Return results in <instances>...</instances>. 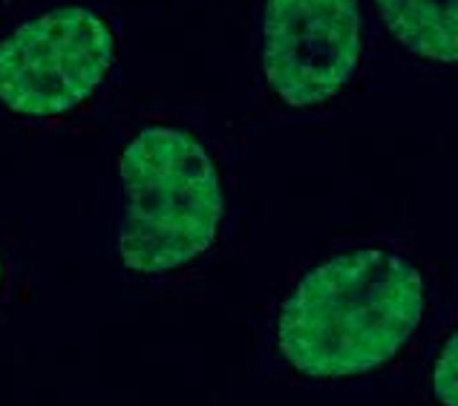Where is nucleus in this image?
<instances>
[{"label": "nucleus", "mask_w": 458, "mask_h": 406, "mask_svg": "<svg viewBox=\"0 0 458 406\" xmlns=\"http://www.w3.org/2000/svg\"><path fill=\"white\" fill-rule=\"evenodd\" d=\"M424 311L421 271L395 251L360 248L297 283L280 309L277 346L306 377L363 375L407 346Z\"/></svg>", "instance_id": "nucleus-1"}, {"label": "nucleus", "mask_w": 458, "mask_h": 406, "mask_svg": "<svg viewBox=\"0 0 458 406\" xmlns=\"http://www.w3.org/2000/svg\"><path fill=\"white\" fill-rule=\"evenodd\" d=\"M119 179L127 193L119 257L130 271H176L211 248L225 199L216 165L191 130H139L119 159Z\"/></svg>", "instance_id": "nucleus-2"}, {"label": "nucleus", "mask_w": 458, "mask_h": 406, "mask_svg": "<svg viewBox=\"0 0 458 406\" xmlns=\"http://www.w3.org/2000/svg\"><path fill=\"white\" fill-rule=\"evenodd\" d=\"M115 35L84 6H61L21 23L0 41V104L52 119L70 113L107 78Z\"/></svg>", "instance_id": "nucleus-3"}, {"label": "nucleus", "mask_w": 458, "mask_h": 406, "mask_svg": "<svg viewBox=\"0 0 458 406\" xmlns=\"http://www.w3.org/2000/svg\"><path fill=\"white\" fill-rule=\"evenodd\" d=\"M360 9L349 0H274L266 9L263 67L289 107L340 93L360 61Z\"/></svg>", "instance_id": "nucleus-4"}, {"label": "nucleus", "mask_w": 458, "mask_h": 406, "mask_svg": "<svg viewBox=\"0 0 458 406\" xmlns=\"http://www.w3.org/2000/svg\"><path fill=\"white\" fill-rule=\"evenodd\" d=\"M381 18L389 32L418 55L436 61L458 58V6L455 4H395L384 0Z\"/></svg>", "instance_id": "nucleus-5"}, {"label": "nucleus", "mask_w": 458, "mask_h": 406, "mask_svg": "<svg viewBox=\"0 0 458 406\" xmlns=\"http://www.w3.org/2000/svg\"><path fill=\"white\" fill-rule=\"evenodd\" d=\"M455 369H458V337L455 332L447 337L444 343L438 363H436V372H433V389H436V398L444 406H458V389H455Z\"/></svg>", "instance_id": "nucleus-6"}, {"label": "nucleus", "mask_w": 458, "mask_h": 406, "mask_svg": "<svg viewBox=\"0 0 458 406\" xmlns=\"http://www.w3.org/2000/svg\"><path fill=\"white\" fill-rule=\"evenodd\" d=\"M0 277H4V263H0Z\"/></svg>", "instance_id": "nucleus-7"}]
</instances>
